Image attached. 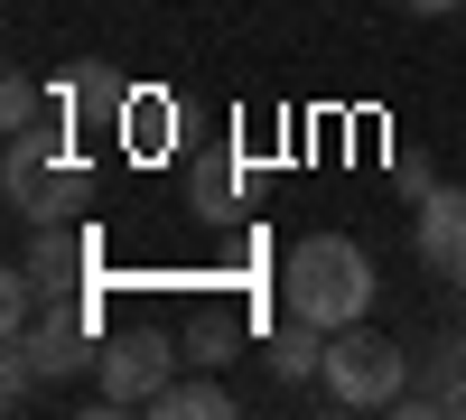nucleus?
<instances>
[{
  "instance_id": "2",
  "label": "nucleus",
  "mask_w": 466,
  "mask_h": 420,
  "mask_svg": "<svg viewBox=\"0 0 466 420\" xmlns=\"http://www.w3.org/2000/svg\"><path fill=\"white\" fill-rule=\"evenodd\" d=\"M0 187H10V215L19 224H75V206H85V149L56 131H19L10 159H0Z\"/></svg>"
},
{
  "instance_id": "12",
  "label": "nucleus",
  "mask_w": 466,
  "mask_h": 420,
  "mask_svg": "<svg viewBox=\"0 0 466 420\" xmlns=\"http://www.w3.org/2000/svg\"><path fill=\"white\" fill-rule=\"evenodd\" d=\"M149 411H159V420H233V393L215 384V364H206L197 384H168V393L149 402Z\"/></svg>"
},
{
  "instance_id": "1",
  "label": "nucleus",
  "mask_w": 466,
  "mask_h": 420,
  "mask_svg": "<svg viewBox=\"0 0 466 420\" xmlns=\"http://www.w3.org/2000/svg\"><path fill=\"white\" fill-rule=\"evenodd\" d=\"M280 309L289 318H318V327H355L373 318V252L355 234H308L280 261Z\"/></svg>"
},
{
  "instance_id": "5",
  "label": "nucleus",
  "mask_w": 466,
  "mask_h": 420,
  "mask_svg": "<svg viewBox=\"0 0 466 420\" xmlns=\"http://www.w3.org/2000/svg\"><path fill=\"white\" fill-rule=\"evenodd\" d=\"M177 355H187V346H168L159 327L103 336V355H94V384H103V402H112V411H122V402H159V393L177 384Z\"/></svg>"
},
{
  "instance_id": "9",
  "label": "nucleus",
  "mask_w": 466,
  "mask_h": 420,
  "mask_svg": "<svg viewBox=\"0 0 466 420\" xmlns=\"http://www.w3.org/2000/svg\"><path fill=\"white\" fill-rule=\"evenodd\" d=\"M85 234H75V224H37V243H28V271H37V290L47 299H66L75 290V271H85Z\"/></svg>"
},
{
  "instance_id": "8",
  "label": "nucleus",
  "mask_w": 466,
  "mask_h": 420,
  "mask_svg": "<svg viewBox=\"0 0 466 420\" xmlns=\"http://www.w3.org/2000/svg\"><path fill=\"white\" fill-rule=\"evenodd\" d=\"M327 336H336V327H318V318H280V327L261 336V355H270V374H280V384H318Z\"/></svg>"
},
{
  "instance_id": "7",
  "label": "nucleus",
  "mask_w": 466,
  "mask_h": 420,
  "mask_svg": "<svg viewBox=\"0 0 466 420\" xmlns=\"http://www.w3.org/2000/svg\"><path fill=\"white\" fill-rule=\"evenodd\" d=\"M122 112H131V85H122V75H112V66H75L66 75V85H56V122H122Z\"/></svg>"
},
{
  "instance_id": "6",
  "label": "nucleus",
  "mask_w": 466,
  "mask_h": 420,
  "mask_svg": "<svg viewBox=\"0 0 466 420\" xmlns=\"http://www.w3.org/2000/svg\"><path fill=\"white\" fill-rule=\"evenodd\" d=\"M410 243H420V261H430L448 290H466V187H420Z\"/></svg>"
},
{
  "instance_id": "14",
  "label": "nucleus",
  "mask_w": 466,
  "mask_h": 420,
  "mask_svg": "<svg viewBox=\"0 0 466 420\" xmlns=\"http://www.w3.org/2000/svg\"><path fill=\"white\" fill-rule=\"evenodd\" d=\"M187 355H197V364H233L243 346H233V327H224V318H206L197 336H187Z\"/></svg>"
},
{
  "instance_id": "11",
  "label": "nucleus",
  "mask_w": 466,
  "mask_h": 420,
  "mask_svg": "<svg viewBox=\"0 0 466 420\" xmlns=\"http://www.w3.org/2000/svg\"><path fill=\"white\" fill-rule=\"evenodd\" d=\"M187 215H197V224H233V215H243V178H233V159H215V169L187 178Z\"/></svg>"
},
{
  "instance_id": "13",
  "label": "nucleus",
  "mask_w": 466,
  "mask_h": 420,
  "mask_svg": "<svg viewBox=\"0 0 466 420\" xmlns=\"http://www.w3.org/2000/svg\"><path fill=\"white\" fill-rule=\"evenodd\" d=\"M430 402L466 420V318H457V327L439 336V355H430Z\"/></svg>"
},
{
  "instance_id": "10",
  "label": "nucleus",
  "mask_w": 466,
  "mask_h": 420,
  "mask_svg": "<svg viewBox=\"0 0 466 420\" xmlns=\"http://www.w3.org/2000/svg\"><path fill=\"white\" fill-rule=\"evenodd\" d=\"M47 112H56V85H37V75H19V66L0 75V131H10V140L47 131Z\"/></svg>"
},
{
  "instance_id": "15",
  "label": "nucleus",
  "mask_w": 466,
  "mask_h": 420,
  "mask_svg": "<svg viewBox=\"0 0 466 420\" xmlns=\"http://www.w3.org/2000/svg\"><path fill=\"white\" fill-rule=\"evenodd\" d=\"M401 10H420V19H448V10H466V0H401Z\"/></svg>"
},
{
  "instance_id": "3",
  "label": "nucleus",
  "mask_w": 466,
  "mask_h": 420,
  "mask_svg": "<svg viewBox=\"0 0 466 420\" xmlns=\"http://www.w3.org/2000/svg\"><path fill=\"white\" fill-rule=\"evenodd\" d=\"M318 393L345 402V411H392V402L410 393V346H392L373 318L336 327V336H327V364H318Z\"/></svg>"
},
{
  "instance_id": "4",
  "label": "nucleus",
  "mask_w": 466,
  "mask_h": 420,
  "mask_svg": "<svg viewBox=\"0 0 466 420\" xmlns=\"http://www.w3.org/2000/svg\"><path fill=\"white\" fill-rule=\"evenodd\" d=\"M10 346L37 364V384H75V374H94L103 336H94V309H85V299H47L28 327H10Z\"/></svg>"
}]
</instances>
